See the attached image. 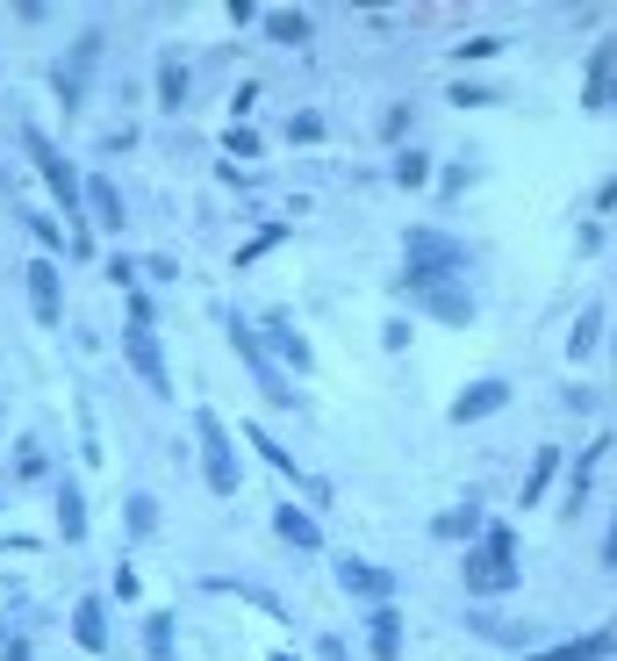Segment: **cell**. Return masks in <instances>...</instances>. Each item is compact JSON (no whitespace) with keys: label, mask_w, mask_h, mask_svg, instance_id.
Segmentation results:
<instances>
[{"label":"cell","mask_w":617,"mask_h":661,"mask_svg":"<svg viewBox=\"0 0 617 661\" xmlns=\"http://www.w3.org/2000/svg\"><path fill=\"white\" fill-rule=\"evenodd\" d=\"M460 575H467V590H474V597H510L517 582H524V568H517V532H510V525H503V518L481 525V540L467 546Z\"/></svg>","instance_id":"7a4b0ae2"},{"label":"cell","mask_w":617,"mask_h":661,"mask_svg":"<svg viewBox=\"0 0 617 661\" xmlns=\"http://www.w3.org/2000/svg\"><path fill=\"white\" fill-rule=\"evenodd\" d=\"M158 108H187V51H166L158 58Z\"/></svg>","instance_id":"ffe728a7"},{"label":"cell","mask_w":617,"mask_h":661,"mask_svg":"<svg viewBox=\"0 0 617 661\" xmlns=\"http://www.w3.org/2000/svg\"><path fill=\"white\" fill-rule=\"evenodd\" d=\"M431 180V152H395V188H424Z\"/></svg>","instance_id":"f1b7e54d"},{"label":"cell","mask_w":617,"mask_h":661,"mask_svg":"<svg viewBox=\"0 0 617 661\" xmlns=\"http://www.w3.org/2000/svg\"><path fill=\"white\" fill-rule=\"evenodd\" d=\"M280 238H288V230H258V238L252 244H244V252H238V266H252V260H266V252H274V244Z\"/></svg>","instance_id":"e575fe53"},{"label":"cell","mask_w":617,"mask_h":661,"mask_svg":"<svg viewBox=\"0 0 617 661\" xmlns=\"http://www.w3.org/2000/svg\"><path fill=\"white\" fill-rule=\"evenodd\" d=\"M223 330H230V346H238V360L252 366V382H258V396L266 402H280V410H294V382H288V366L274 360V352H266V338H258L252 330V316H238V310H223Z\"/></svg>","instance_id":"277c9868"},{"label":"cell","mask_w":617,"mask_h":661,"mask_svg":"<svg viewBox=\"0 0 617 661\" xmlns=\"http://www.w3.org/2000/svg\"><path fill=\"white\" fill-rule=\"evenodd\" d=\"M94 58H101V29H86V36H80V51H72L65 65L51 72V87H58V101H65V116H80V101H86V72H94Z\"/></svg>","instance_id":"30bf717a"},{"label":"cell","mask_w":617,"mask_h":661,"mask_svg":"<svg viewBox=\"0 0 617 661\" xmlns=\"http://www.w3.org/2000/svg\"><path fill=\"white\" fill-rule=\"evenodd\" d=\"M288 137L294 144H316V137H324V116H316V108H302V116L288 122Z\"/></svg>","instance_id":"d6a6232c"},{"label":"cell","mask_w":617,"mask_h":661,"mask_svg":"<svg viewBox=\"0 0 617 661\" xmlns=\"http://www.w3.org/2000/svg\"><path fill=\"white\" fill-rule=\"evenodd\" d=\"M15 474H22V482L44 474V446H36V438H15Z\"/></svg>","instance_id":"4dcf8cb0"},{"label":"cell","mask_w":617,"mask_h":661,"mask_svg":"<svg viewBox=\"0 0 617 661\" xmlns=\"http://www.w3.org/2000/svg\"><path fill=\"white\" fill-rule=\"evenodd\" d=\"M446 101H452V108H488V101H496V87H474V80H452V87H446Z\"/></svg>","instance_id":"f546056e"},{"label":"cell","mask_w":617,"mask_h":661,"mask_svg":"<svg viewBox=\"0 0 617 661\" xmlns=\"http://www.w3.org/2000/svg\"><path fill=\"white\" fill-rule=\"evenodd\" d=\"M467 633H481V640H496V647H524V626L503 618V611H467Z\"/></svg>","instance_id":"cb8c5ba5"},{"label":"cell","mask_w":617,"mask_h":661,"mask_svg":"<svg viewBox=\"0 0 617 661\" xmlns=\"http://www.w3.org/2000/svg\"><path fill=\"white\" fill-rule=\"evenodd\" d=\"M252 101H258V80H244V87H238V94H230V108H238V122H244V116H252Z\"/></svg>","instance_id":"60d3db41"},{"label":"cell","mask_w":617,"mask_h":661,"mask_svg":"<svg viewBox=\"0 0 617 661\" xmlns=\"http://www.w3.org/2000/svg\"><path fill=\"white\" fill-rule=\"evenodd\" d=\"M258 338H266V352H274L288 374H308V338H302V330H294L280 310H274V316H258Z\"/></svg>","instance_id":"5bb4252c"},{"label":"cell","mask_w":617,"mask_h":661,"mask_svg":"<svg viewBox=\"0 0 617 661\" xmlns=\"http://www.w3.org/2000/svg\"><path fill=\"white\" fill-rule=\"evenodd\" d=\"M380 346H388V352L410 346V316H388V324H380Z\"/></svg>","instance_id":"8d00e7d4"},{"label":"cell","mask_w":617,"mask_h":661,"mask_svg":"<svg viewBox=\"0 0 617 661\" xmlns=\"http://www.w3.org/2000/svg\"><path fill=\"white\" fill-rule=\"evenodd\" d=\"M503 51V36H467L460 44V65H474V58H496Z\"/></svg>","instance_id":"d590c367"},{"label":"cell","mask_w":617,"mask_h":661,"mask_svg":"<svg viewBox=\"0 0 617 661\" xmlns=\"http://www.w3.org/2000/svg\"><path fill=\"white\" fill-rule=\"evenodd\" d=\"M316 661H352V647H344L338 633H324V640H316Z\"/></svg>","instance_id":"ab89813d"},{"label":"cell","mask_w":617,"mask_h":661,"mask_svg":"<svg viewBox=\"0 0 617 661\" xmlns=\"http://www.w3.org/2000/svg\"><path fill=\"white\" fill-rule=\"evenodd\" d=\"M560 468H567V453L553 446V438H539L532 468H524V504H539V496H553V482H560Z\"/></svg>","instance_id":"e0dca14e"},{"label":"cell","mask_w":617,"mask_h":661,"mask_svg":"<svg viewBox=\"0 0 617 661\" xmlns=\"http://www.w3.org/2000/svg\"><path fill=\"white\" fill-rule=\"evenodd\" d=\"M503 402H510V382H503V374H481V382H467L460 396H452V424H481V418H496Z\"/></svg>","instance_id":"8fae6325"},{"label":"cell","mask_w":617,"mask_h":661,"mask_svg":"<svg viewBox=\"0 0 617 661\" xmlns=\"http://www.w3.org/2000/svg\"><path fill=\"white\" fill-rule=\"evenodd\" d=\"M58 540H86V496H80V474L58 482Z\"/></svg>","instance_id":"44dd1931"},{"label":"cell","mask_w":617,"mask_h":661,"mask_svg":"<svg viewBox=\"0 0 617 661\" xmlns=\"http://www.w3.org/2000/svg\"><path fill=\"white\" fill-rule=\"evenodd\" d=\"M22 230H29L36 244H58V224H51V216H44V209H22Z\"/></svg>","instance_id":"836d02e7"},{"label":"cell","mask_w":617,"mask_h":661,"mask_svg":"<svg viewBox=\"0 0 617 661\" xmlns=\"http://www.w3.org/2000/svg\"><path fill=\"white\" fill-rule=\"evenodd\" d=\"M402 288L424 302L431 324H446V330H467V324H474V296H467L460 280H416V274H402Z\"/></svg>","instance_id":"52a82bcc"},{"label":"cell","mask_w":617,"mask_h":661,"mask_svg":"<svg viewBox=\"0 0 617 661\" xmlns=\"http://www.w3.org/2000/svg\"><path fill=\"white\" fill-rule=\"evenodd\" d=\"M22 296H29V316H36V324H58V316H65V280H58V260H51V252L22 266Z\"/></svg>","instance_id":"ba28073f"},{"label":"cell","mask_w":617,"mask_h":661,"mask_svg":"<svg viewBox=\"0 0 617 661\" xmlns=\"http://www.w3.org/2000/svg\"><path fill=\"white\" fill-rule=\"evenodd\" d=\"M274 661H302V654H274Z\"/></svg>","instance_id":"f6af8a7d"},{"label":"cell","mask_w":617,"mask_h":661,"mask_svg":"<svg viewBox=\"0 0 617 661\" xmlns=\"http://www.w3.org/2000/svg\"><path fill=\"white\" fill-rule=\"evenodd\" d=\"M603 568H617V518H610V532H603Z\"/></svg>","instance_id":"ee69618b"},{"label":"cell","mask_w":617,"mask_h":661,"mask_svg":"<svg viewBox=\"0 0 617 661\" xmlns=\"http://www.w3.org/2000/svg\"><path fill=\"white\" fill-rule=\"evenodd\" d=\"M603 209H617V173H610V180H603V188H596V224H603Z\"/></svg>","instance_id":"b9f144b4"},{"label":"cell","mask_w":617,"mask_h":661,"mask_svg":"<svg viewBox=\"0 0 617 661\" xmlns=\"http://www.w3.org/2000/svg\"><path fill=\"white\" fill-rule=\"evenodd\" d=\"M266 36L294 51V44H308V15H302V8H274V15H266Z\"/></svg>","instance_id":"484cf974"},{"label":"cell","mask_w":617,"mask_h":661,"mask_svg":"<svg viewBox=\"0 0 617 661\" xmlns=\"http://www.w3.org/2000/svg\"><path fill=\"white\" fill-rule=\"evenodd\" d=\"M22 152L36 158V173L51 180V194H58V209H65V238L80 244V266H86V252H94V224H86V180L72 173V158L58 152L36 122H22Z\"/></svg>","instance_id":"6da1fadb"},{"label":"cell","mask_w":617,"mask_h":661,"mask_svg":"<svg viewBox=\"0 0 617 661\" xmlns=\"http://www.w3.org/2000/svg\"><path fill=\"white\" fill-rule=\"evenodd\" d=\"M122 352H130V366H137V382L166 402L172 374H166V352H158V316H152V296H137V288H130V316H122Z\"/></svg>","instance_id":"3957f363"},{"label":"cell","mask_w":617,"mask_h":661,"mask_svg":"<svg viewBox=\"0 0 617 661\" xmlns=\"http://www.w3.org/2000/svg\"><path fill=\"white\" fill-rule=\"evenodd\" d=\"M596 460H603V438L582 453V460H574V468H567V496H560V510H582V496L596 489Z\"/></svg>","instance_id":"d4e9b609"},{"label":"cell","mask_w":617,"mask_h":661,"mask_svg":"<svg viewBox=\"0 0 617 661\" xmlns=\"http://www.w3.org/2000/svg\"><path fill=\"white\" fill-rule=\"evenodd\" d=\"M122 532H130V540H152L158 532V504L152 496H122Z\"/></svg>","instance_id":"4316f807"},{"label":"cell","mask_w":617,"mask_h":661,"mask_svg":"<svg viewBox=\"0 0 617 661\" xmlns=\"http://www.w3.org/2000/svg\"><path fill=\"white\" fill-rule=\"evenodd\" d=\"M223 152H230V158H258V130L230 122V130H223Z\"/></svg>","instance_id":"1f68e13d"},{"label":"cell","mask_w":617,"mask_h":661,"mask_svg":"<svg viewBox=\"0 0 617 661\" xmlns=\"http://www.w3.org/2000/svg\"><path fill=\"white\" fill-rule=\"evenodd\" d=\"M610 80H617V29L603 36V51L589 58V72H582V108H596V94L610 87Z\"/></svg>","instance_id":"7402d4cb"},{"label":"cell","mask_w":617,"mask_h":661,"mask_svg":"<svg viewBox=\"0 0 617 661\" xmlns=\"http://www.w3.org/2000/svg\"><path fill=\"white\" fill-rule=\"evenodd\" d=\"M402 252H410V274L416 280H460L467 266H474V244L452 238V230H431V224H410Z\"/></svg>","instance_id":"5b68a950"},{"label":"cell","mask_w":617,"mask_h":661,"mask_svg":"<svg viewBox=\"0 0 617 661\" xmlns=\"http://www.w3.org/2000/svg\"><path fill=\"white\" fill-rule=\"evenodd\" d=\"M481 525H488L481 496H460V504H446L438 518H431V540H446V546H474V540H481Z\"/></svg>","instance_id":"7c38bea8"},{"label":"cell","mask_w":617,"mask_h":661,"mask_svg":"<svg viewBox=\"0 0 617 661\" xmlns=\"http://www.w3.org/2000/svg\"><path fill=\"white\" fill-rule=\"evenodd\" d=\"M610 654H617V633L610 626L574 633V640H560V647H532V661H610Z\"/></svg>","instance_id":"9a60e30c"},{"label":"cell","mask_w":617,"mask_h":661,"mask_svg":"<svg viewBox=\"0 0 617 661\" xmlns=\"http://www.w3.org/2000/svg\"><path fill=\"white\" fill-rule=\"evenodd\" d=\"M108 590H116V604H137V568H116V582H108Z\"/></svg>","instance_id":"f35d334b"},{"label":"cell","mask_w":617,"mask_h":661,"mask_svg":"<svg viewBox=\"0 0 617 661\" xmlns=\"http://www.w3.org/2000/svg\"><path fill=\"white\" fill-rule=\"evenodd\" d=\"M0 647H8V640H0Z\"/></svg>","instance_id":"bcb514c9"},{"label":"cell","mask_w":617,"mask_h":661,"mask_svg":"<svg viewBox=\"0 0 617 661\" xmlns=\"http://www.w3.org/2000/svg\"><path fill=\"white\" fill-rule=\"evenodd\" d=\"M274 532H280L288 546H302V554H324V525L308 518V510H294V504L274 510Z\"/></svg>","instance_id":"d6986e66"},{"label":"cell","mask_w":617,"mask_h":661,"mask_svg":"<svg viewBox=\"0 0 617 661\" xmlns=\"http://www.w3.org/2000/svg\"><path fill=\"white\" fill-rule=\"evenodd\" d=\"M366 647H374V661L402 654V611L395 604H366Z\"/></svg>","instance_id":"2e32d148"},{"label":"cell","mask_w":617,"mask_h":661,"mask_svg":"<svg viewBox=\"0 0 617 661\" xmlns=\"http://www.w3.org/2000/svg\"><path fill=\"white\" fill-rule=\"evenodd\" d=\"M86 224H94V230H108V238H122V230H130L122 188H116L108 173H94V180H86Z\"/></svg>","instance_id":"4fadbf2b"},{"label":"cell","mask_w":617,"mask_h":661,"mask_svg":"<svg viewBox=\"0 0 617 661\" xmlns=\"http://www.w3.org/2000/svg\"><path fill=\"white\" fill-rule=\"evenodd\" d=\"M330 568H338V582L352 597H360V604H395V575L380 568V561H360V554H338L330 561Z\"/></svg>","instance_id":"9c48e42d"},{"label":"cell","mask_w":617,"mask_h":661,"mask_svg":"<svg viewBox=\"0 0 617 661\" xmlns=\"http://www.w3.org/2000/svg\"><path fill=\"white\" fill-rule=\"evenodd\" d=\"M0 661H36V654H29V640H8V647H0Z\"/></svg>","instance_id":"7bdbcfd3"},{"label":"cell","mask_w":617,"mask_h":661,"mask_svg":"<svg viewBox=\"0 0 617 661\" xmlns=\"http://www.w3.org/2000/svg\"><path fill=\"white\" fill-rule=\"evenodd\" d=\"M194 446H202L208 496H238V446H230V432H223L216 410H194Z\"/></svg>","instance_id":"8992f818"},{"label":"cell","mask_w":617,"mask_h":661,"mask_svg":"<svg viewBox=\"0 0 617 661\" xmlns=\"http://www.w3.org/2000/svg\"><path fill=\"white\" fill-rule=\"evenodd\" d=\"M596 346H603V302H589V310L574 316V330H567V360L582 366V360H589V352H596Z\"/></svg>","instance_id":"603a6c76"},{"label":"cell","mask_w":617,"mask_h":661,"mask_svg":"<svg viewBox=\"0 0 617 661\" xmlns=\"http://www.w3.org/2000/svg\"><path fill=\"white\" fill-rule=\"evenodd\" d=\"M108 280H116L122 296H130V288H137V260H130V252H122V260H108Z\"/></svg>","instance_id":"74e56055"},{"label":"cell","mask_w":617,"mask_h":661,"mask_svg":"<svg viewBox=\"0 0 617 661\" xmlns=\"http://www.w3.org/2000/svg\"><path fill=\"white\" fill-rule=\"evenodd\" d=\"M144 654L152 661H180L172 654V611H152V618H144Z\"/></svg>","instance_id":"83f0119b"},{"label":"cell","mask_w":617,"mask_h":661,"mask_svg":"<svg viewBox=\"0 0 617 661\" xmlns=\"http://www.w3.org/2000/svg\"><path fill=\"white\" fill-rule=\"evenodd\" d=\"M72 640H80L86 654H108V604L101 597H80V611H72Z\"/></svg>","instance_id":"ac0fdd59"}]
</instances>
